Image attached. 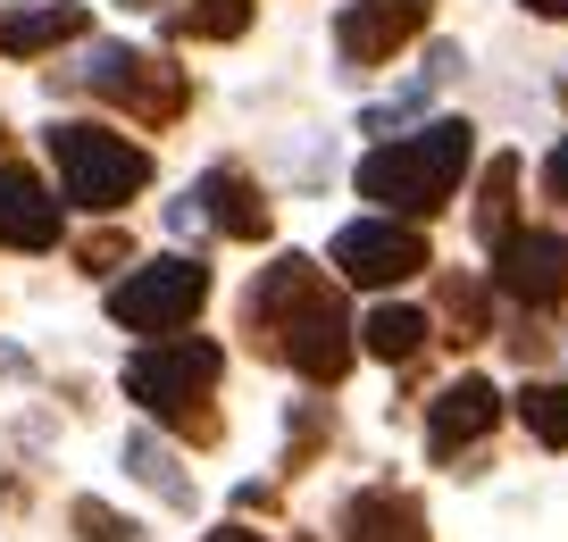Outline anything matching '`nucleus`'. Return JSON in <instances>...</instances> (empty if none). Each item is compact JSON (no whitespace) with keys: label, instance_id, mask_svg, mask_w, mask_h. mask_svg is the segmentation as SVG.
Listing matches in <instances>:
<instances>
[{"label":"nucleus","instance_id":"nucleus-1","mask_svg":"<svg viewBox=\"0 0 568 542\" xmlns=\"http://www.w3.org/2000/svg\"><path fill=\"white\" fill-rule=\"evenodd\" d=\"M251 334H267L276 359H293L310 385H335L352 368V309H343V293L302 250L260 267V284H251Z\"/></svg>","mask_w":568,"mask_h":542},{"label":"nucleus","instance_id":"nucleus-2","mask_svg":"<svg viewBox=\"0 0 568 542\" xmlns=\"http://www.w3.org/2000/svg\"><path fill=\"white\" fill-rule=\"evenodd\" d=\"M468 151H477V142H468L460 117H426L409 142H385V151L359 158V193L385 201L393 217H418V209H435V201L460 193Z\"/></svg>","mask_w":568,"mask_h":542},{"label":"nucleus","instance_id":"nucleus-3","mask_svg":"<svg viewBox=\"0 0 568 542\" xmlns=\"http://www.w3.org/2000/svg\"><path fill=\"white\" fill-rule=\"evenodd\" d=\"M226 376V350L210 342V334H160L151 350H134L125 359V392H134L151 418H176L193 426V434H210V385Z\"/></svg>","mask_w":568,"mask_h":542},{"label":"nucleus","instance_id":"nucleus-4","mask_svg":"<svg viewBox=\"0 0 568 542\" xmlns=\"http://www.w3.org/2000/svg\"><path fill=\"white\" fill-rule=\"evenodd\" d=\"M51 158H59V184H68L75 209H125L151 184V158L125 134H109V125H51Z\"/></svg>","mask_w":568,"mask_h":542},{"label":"nucleus","instance_id":"nucleus-5","mask_svg":"<svg viewBox=\"0 0 568 542\" xmlns=\"http://www.w3.org/2000/svg\"><path fill=\"white\" fill-rule=\"evenodd\" d=\"M51 84L101 92V101L134 109L142 125H168V117H184V75L168 68V59H142V51H125V42H92V51H84V68H59Z\"/></svg>","mask_w":568,"mask_h":542},{"label":"nucleus","instance_id":"nucleus-6","mask_svg":"<svg viewBox=\"0 0 568 542\" xmlns=\"http://www.w3.org/2000/svg\"><path fill=\"white\" fill-rule=\"evenodd\" d=\"M201 300H210V267L201 259H151L109 293V317L125 334H176V326H193Z\"/></svg>","mask_w":568,"mask_h":542},{"label":"nucleus","instance_id":"nucleus-7","mask_svg":"<svg viewBox=\"0 0 568 542\" xmlns=\"http://www.w3.org/2000/svg\"><path fill=\"white\" fill-rule=\"evenodd\" d=\"M335 267L352 284H368V293H385V284H402V276L426 267V234L402 226V217H352V226L335 234Z\"/></svg>","mask_w":568,"mask_h":542},{"label":"nucleus","instance_id":"nucleus-8","mask_svg":"<svg viewBox=\"0 0 568 542\" xmlns=\"http://www.w3.org/2000/svg\"><path fill=\"white\" fill-rule=\"evenodd\" d=\"M426 9H435V0H352V9L335 18V51H343V68H352V75L385 68V59L402 51L409 34H426Z\"/></svg>","mask_w":568,"mask_h":542},{"label":"nucleus","instance_id":"nucleus-9","mask_svg":"<svg viewBox=\"0 0 568 542\" xmlns=\"http://www.w3.org/2000/svg\"><path fill=\"white\" fill-rule=\"evenodd\" d=\"M494 284L527 309L568 300V234H501L494 243Z\"/></svg>","mask_w":568,"mask_h":542},{"label":"nucleus","instance_id":"nucleus-10","mask_svg":"<svg viewBox=\"0 0 568 542\" xmlns=\"http://www.w3.org/2000/svg\"><path fill=\"white\" fill-rule=\"evenodd\" d=\"M494 418H501V392L485 376H460L444 401L426 409V459H460L477 434H494Z\"/></svg>","mask_w":568,"mask_h":542},{"label":"nucleus","instance_id":"nucleus-11","mask_svg":"<svg viewBox=\"0 0 568 542\" xmlns=\"http://www.w3.org/2000/svg\"><path fill=\"white\" fill-rule=\"evenodd\" d=\"M0 243L9 250H51L59 243V201L34 167H9L0 158Z\"/></svg>","mask_w":568,"mask_h":542},{"label":"nucleus","instance_id":"nucleus-12","mask_svg":"<svg viewBox=\"0 0 568 542\" xmlns=\"http://www.w3.org/2000/svg\"><path fill=\"white\" fill-rule=\"evenodd\" d=\"M343 542H426V509L409 501V492H352V509H343Z\"/></svg>","mask_w":568,"mask_h":542},{"label":"nucleus","instance_id":"nucleus-13","mask_svg":"<svg viewBox=\"0 0 568 542\" xmlns=\"http://www.w3.org/2000/svg\"><path fill=\"white\" fill-rule=\"evenodd\" d=\"M193 193H201V209H210L217 234H234V243H260V234H267V201H260V184H251V175L210 167Z\"/></svg>","mask_w":568,"mask_h":542},{"label":"nucleus","instance_id":"nucleus-14","mask_svg":"<svg viewBox=\"0 0 568 542\" xmlns=\"http://www.w3.org/2000/svg\"><path fill=\"white\" fill-rule=\"evenodd\" d=\"M84 0H42V9H18V18H0V51L9 59H34V51H59V42L84 34Z\"/></svg>","mask_w":568,"mask_h":542},{"label":"nucleus","instance_id":"nucleus-15","mask_svg":"<svg viewBox=\"0 0 568 542\" xmlns=\"http://www.w3.org/2000/svg\"><path fill=\"white\" fill-rule=\"evenodd\" d=\"M125 468H134V475H142V484L160 492V501H168V509H193V475H184V468H176V451H168V442H160V434H125Z\"/></svg>","mask_w":568,"mask_h":542},{"label":"nucleus","instance_id":"nucleus-16","mask_svg":"<svg viewBox=\"0 0 568 542\" xmlns=\"http://www.w3.org/2000/svg\"><path fill=\"white\" fill-rule=\"evenodd\" d=\"M426 309H402V300H385V309H368V326H359V342L376 350V359H409V350L426 342Z\"/></svg>","mask_w":568,"mask_h":542},{"label":"nucleus","instance_id":"nucleus-17","mask_svg":"<svg viewBox=\"0 0 568 542\" xmlns=\"http://www.w3.org/2000/svg\"><path fill=\"white\" fill-rule=\"evenodd\" d=\"M510 209H518V158L501 151L494 167H485V201H477V234H485V243L518 234V226H510Z\"/></svg>","mask_w":568,"mask_h":542},{"label":"nucleus","instance_id":"nucleus-18","mask_svg":"<svg viewBox=\"0 0 568 542\" xmlns=\"http://www.w3.org/2000/svg\"><path fill=\"white\" fill-rule=\"evenodd\" d=\"M518 418L535 426V442H568V385H527L518 392Z\"/></svg>","mask_w":568,"mask_h":542},{"label":"nucleus","instance_id":"nucleus-19","mask_svg":"<svg viewBox=\"0 0 568 542\" xmlns=\"http://www.w3.org/2000/svg\"><path fill=\"white\" fill-rule=\"evenodd\" d=\"M184 34H210V42H226V34H243L251 25V0H193V9H184Z\"/></svg>","mask_w":568,"mask_h":542},{"label":"nucleus","instance_id":"nucleus-20","mask_svg":"<svg viewBox=\"0 0 568 542\" xmlns=\"http://www.w3.org/2000/svg\"><path fill=\"white\" fill-rule=\"evenodd\" d=\"M75 534H84V542H142V525L118 518L109 501H75Z\"/></svg>","mask_w":568,"mask_h":542},{"label":"nucleus","instance_id":"nucleus-21","mask_svg":"<svg viewBox=\"0 0 568 542\" xmlns=\"http://www.w3.org/2000/svg\"><path fill=\"white\" fill-rule=\"evenodd\" d=\"M444 309H452V326H460L452 342H477V334H485V300H477L468 276H444Z\"/></svg>","mask_w":568,"mask_h":542},{"label":"nucleus","instance_id":"nucleus-22","mask_svg":"<svg viewBox=\"0 0 568 542\" xmlns=\"http://www.w3.org/2000/svg\"><path fill=\"white\" fill-rule=\"evenodd\" d=\"M426 92H435V84H409L402 101H376V109H359V134H393V125H409V117L426 109Z\"/></svg>","mask_w":568,"mask_h":542},{"label":"nucleus","instance_id":"nucleus-23","mask_svg":"<svg viewBox=\"0 0 568 542\" xmlns=\"http://www.w3.org/2000/svg\"><path fill=\"white\" fill-rule=\"evenodd\" d=\"M460 68H468V59L452 51V42H435V51H426V84H460Z\"/></svg>","mask_w":568,"mask_h":542},{"label":"nucleus","instance_id":"nucleus-24","mask_svg":"<svg viewBox=\"0 0 568 542\" xmlns=\"http://www.w3.org/2000/svg\"><path fill=\"white\" fill-rule=\"evenodd\" d=\"M125 259V234H92L84 243V267H118Z\"/></svg>","mask_w":568,"mask_h":542},{"label":"nucleus","instance_id":"nucleus-25","mask_svg":"<svg viewBox=\"0 0 568 542\" xmlns=\"http://www.w3.org/2000/svg\"><path fill=\"white\" fill-rule=\"evenodd\" d=\"M544 193H551V201H568V134H560V151L544 158Z\"/></svg>","mask_w":568,"mask_h":542},{"label":"nucleus","instance_id":"nucleus-26","mask_svg":"<svg viewBox=\"0 0 568 542\" xmlns=\"http://www.w3.org/2000/svg\"><path fill=\"white\" fill-rule=\"evenodd\" d=\"M527 9L535 18H568V0H527Z\"/></svg>","mask_w":568,"mask_h":542},{"label":"nucleus","instance_id":"nucleus-27","mask_svg":"<svg viewBox=\"0 0 568 542\" xmlns=\"http://www.w3.org/2000/svg\"><path fill=\"white\" fill-rule=\"evenodd\" d=\"M210 542H267V534H243V525H226V534H210Z\"/></svg>","mask_w":568,"mask_h":542}]
</instances>
